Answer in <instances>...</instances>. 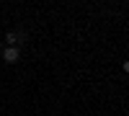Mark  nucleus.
Instances as JSON below:
<instances>
[{
  "instance_id": "nucleus-1",
  "label": "nucleus",
  "mask_w": 129,
  "mask_h": 116,
  "mask_svg": "<svg viewBox=\"0 0 129 116\" xmlns=\"http://www.w3.org/2000/svg\"><path fill=\"white\" fill-rule=\"evenodd\" d=\"M18 57H21L18 47H5V49H3V62H8V65H13V62H18Z\"/></svg>"
},
{
  "instance_id": "nucleus-3",
  "label": "nucleus",
  "mask_w": 129,
  "mask_h": 116,
  "mask_svg": "<svg viewBox=\"0 0 129 116\" xmlns=\"http://www.w3.org/2000/svg\"><path fill=\"white\" fill-rule=\"evenodd\" d=\"M124 72H126V75H129V62H124Z\"/></svg>"
},
{
  "instance_id": "nucleus-2",
  "label": "nucleus",
  "mask_w": 129,
  "mask_h": 116,
  "mask_svg": "<svg viewBox=\"0 0 129 116\" xmlns=\"http://www.w3.org/2000/svg\"><path fill=\"white\" fill-rule=\"evenodd\" d=\"M21 39H23V36H21L18 31H8V34H5V44H8V47H18Z\"/></svg>"
}]
</instances>
